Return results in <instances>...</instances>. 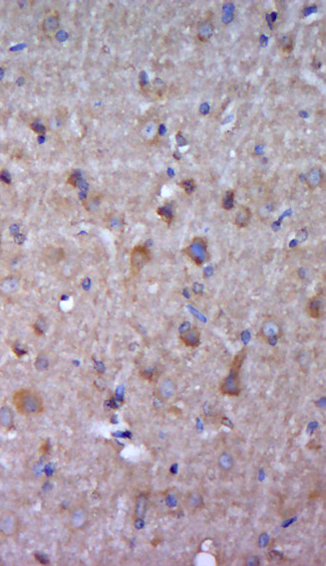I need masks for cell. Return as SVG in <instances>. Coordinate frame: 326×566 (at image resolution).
<instances>
[{
	"instance_id": "cell-12",
	"label": "cell",
	"mask_w": 326,
	"mask_h": 566,
	"mask_svg": "<svg viewBox=\"0 0 326 566\" xmlns=\"http://www.w3.org/2000/svg\"><path fill=\"white\" fill-rule=\"evenodd\" d=\"M180 339L183 344L190 348H196L201 341V335L197 327H189L180 333Z\"/></svg>"
},
{
	"instance_id": "cell-34",
	"label": "cell",
	"mask_w": 326,
	"mask_h": 566,
	"mask_svg": "<svg viewBox=\"0 0 326 566\" xmlns=\"http://www.w3.org/2000/svg\"><path fill=\"white\" fill-rule=\"evenodd\" d=\"M246 564H248V565H256V564H258V558H256L255 556L249 557V558L247 559V561H246Z\"/></svg>"
},
{
	"instance_id": "cell-15",
	"label": "cell",
	"mask_w": 326,
	"mask_h": 566,
	"mask_svg": "<svg viewBox=\"0 0 326 566\" xmlns=\"http://www.w3.org/2000/svg\"><path fill=\"white\" fill-rule=\"evenodd\" d=\"M252 218V212L246 206L238 208L234 216V226L237 228H245L250 224Z\"/></svg>"
},
{
	"instance_id": "cell-23",
	"label": "cell",
	"mask_w": 326,
	"mask_h": 566,
	"mask_svg": "<svg viewBox=\"0 0 326 566\" xmlns=\"http://www.w3.org/2000/svg\"><path fill=\"white\" fill-rule=\"evenodd\" d=\"M47 328V323H46V319L42 316H39L35 319V321L32 324V330L34 332V334L41 336L45 333Z\"/></svg>"
},
{
	"instance_id": "cell-2",
	"label": "cell",
	"mask_w": 326,
	"mask_h": 566,
	"mask_svg": "<svg viewBox=\"0 0 326 566\" xmlns=\"http://www.w3.org/2000/svg\"><path fill=\"white\" fill-rule=\"evenodd\" d=\"M183 252L196 266H202L210 258L207 240L199 236L194 238L192 242L183 250Z\"/></svg>"
},
{
	"instance_id": "cell-29",
	"label": "cell",
	"mask_w": 326,
	"mask_h": 566,
	"mask_svg": "<svg viewBox=\"0 0 326 566\" xmlns=\"http://www.w3.org/2000/svg\"><path fill=\"white\" fill-rule=\"evenodd\" d=\"M157 214L168 224H170L174 218L173 212L168 208H160L157 210Z\"/></svg>"
},
{
	"instance_id": "cell-35",
	"label": "cell",
	"mask_w": 326,
	"mask_h": 566,
	"mask_svg": "<svg viewBox=\"0 0 326 566\" xmlns=\"http://www.w3.org/2000/svg\"><path fill=\"white\" fill-rule=\"evenodd\" d=\"M0 256H1V238H0Z\"/></svg>"
},
{
	"instance_id": "cell-14",
	"label": "cell",
	"mask_w": 326,
	"mask_h": 566,
	"mask_svg": "<svg viewBox=\"0 0 326 566\" xmlns=\"http://www.w3.org/2000/svg\"><path fill=\"white\" fill-rule=\"evenodd\" d=\"M215 26L213 20L211 18H206L202 20L198 26L197 38L201 42H207L212 38Z\"/></svg>"
},
{
	"instance_id": "cell-31",
	"label": "cell",
	"mask_w": 326,
	"mask_h": 566,
	"mask_svg": "<svg viewBox=\"0 0 326 566\" xmlns=\"http://www.w3.org/2000/svg\"><path fill=\"white\" fill-rule=\"evenodd\" d=\"M220 464H221L223 466V468H224L228 470V468H229L231 466V464H232V462H231V458H229V456H228V454H223V456H222V458H220Z\"/></svg>"
},
{
	"instance_id": "cell-19",
	"label": "cell",
	"mask_w": 326,
	"mask_h": 566,
	"mask_svg": "<svg viewBox=\"0 0 326 566\" xmlns=\"http://www.w3.org/2000/svg\"><path fill=\"white\" fill-rule=\"evenodd\" d=\"M107 228L112 232H118L124 228V218L120 214H114L107 218Z\"/></svg>"
},
{
	"instance_id": "cell-33",
	"label": "cell",
	"mask_w": 326,
	"mask_h": 566,
	"mask_svg": "<svg viewBox=\"0 0 326 566\" xmlns=\"http://www.w3.org/2000/svg\"><path fill=\"white\" fill-rule=\"evenodd\" d=\"M31 128H32L33 131L36 132V133H44V131H45L44 127H43L41 124H39V123H34V124H32V125H31Z\"/></svg>"
},
{
	"instance_id": "cell-20",
	"label": "cell",
	"mask_w": 326,
	"mask_h": 566,
	"mask_svg": "<svg viewBox=\"0 0 326 566\" xmlns=\"http://www.w3.org/2000/svg\"><path fill=\"white\" fill-rule=\"evenodd\" d=\"M278 46L279 48L281 50L282 52H286V54H290L294 48V42L291 36L288 34H284L282 36L279 38L278 40Z\"/></svg>"
},
{
	"instance_id": "cell-6",
	"label": "cell",
	"mask_w": 326,
	"mask_h": 566,
	"mask_svg": "<svg viewBox=\"0 0 326 566\" xmlns=\"http://www.w3.org/2000/svg\"><path fill=\"white\" fill-rule=\"evenodd\" d=\"M152 260V252L146 246H136L130 252V264L133 272H140Z\"/></svg>"
},
{
	"instance_id": "cell-8",
	"label": "cell",
	"mask_w": 326,
	"mask_h": 566,
	"mask_svg": "<svg viewBox=\"0 0 326 566\" xmlns=\"http://www.w3.org/2000/svg\"><path fill=\"white\" fill-rule=\"evenodd\" d=\"M20 288V278L15 274H8L0 280V294L3 297H11Z\"/></svg>"
},
{
	"instance_id": "cell-10",
	"label": "cell",
	"mask_w": 326,
	"mask_h": 566,
	"mask_svg": "<svg viewBox=\"0 0 326 566\" xmlns=\"http://www.w3.org/2000/svg\"><path fill=\"white\" fill-rule=\"evenodd\" d=\"M281 334V327L275 319H267L261 326L260 335L267 341L276 340Z\"/></svg>"
},
{
	"instance_id": "cell-28",
	"label": "cell",
	"mask_w": 326,
	"mask_h": 566,
	"mask_svg": "<svg viewBox=\"0 0 326 566\" xmlns=\"http://www.w3.org/2000/svg\"><path fill=\"white\" fill-rule=\"evenodd\" d=\"M146 503H147L146 497L143 496V495L140 496V497L137 499V503H136V514H137V516H138L139 518L143 517L144 514H145V511H146Z\"/></svg>"
},
{
	"instance_id": "cell-3",
	"label": "cell",
	"mask_w": 326,
	"mask_h": 566,
	"mask_svg": "<svg viewBox=\"0 0 326 566\" xmlns=\"http://www.w3.org/2000/svg\"><path fill=\"white\" fill-rule=\"evenodd\" d=\"M245 357V354L243 352H241L239 355L236 356L235 360L233 361V365L232 368L228 374V376L224 380L222 386H221V390L223 394H230V396H236L239 394L240 390V386H239V369L240 366L242 365V361Z\"/></svg>"
},
{
	"instance_id": "cell-24",
	"label": "cell",
	"mask_w": 326,
	"mask_h": 566,
	"mask_svg": "<svg viewBox=\"0 0 326 566\" xmlns=\"http://www.w3.org/2000/svg\"><path fill=\"white\" fill-rule=\"evenodd\" d=\"M250 198L257 202L260 200L264 198V192H265V187L264 185L260 184V183H255L250 187Z\"/></svg>"
},
{
	"instance_id": "cell-26",
	"label": "cell",
	"mask_w": 326,
	"mask_h": 566,
	"mask_svg": "<svg viewBox=\"0 0 326 566\" xmlns=\"http://www.w3.org/2000/svg\"><path fill=\"white\" fill-rule=\"evenodd\" d=\"M187 506L191 509H197L202 504V497L197 493H191L188 495L186 500Z\"/></svg>"
},
{
	"instance_id": "cell-22",
	"label": "cell",
	"mask_w": 326,
	"mask_h": 566,
	"mask_svg": "<svg viewBox=\"0 0 326 566\" xmlns=\"http://www.w3.org/2000/svg\"><path fill=\"white\" fill-rule=\"evenodd\" d=\"M49 366V359L44 352H40L37 354L34 360V368L37 371H45Z\"/></svg>"
},
{
	"instance_id": "cell-13",
	"label": "cell",
	"mask_w": 326,
	"mask_h": 566,
	"mask_svg": "<svg viewBox=\"0 0 326 566\" xmlns=\"http://www.w3.org/2000/svg\"><path fill=\"white\" fill-rule=\"evenodd\" d=\"M42 256H43L44 262L49 264H56L60 262L65 256L64 250H63L62 248L53 246H46L42 252Z\"/></svg>"
},
{
	"instance_id": "cell-21",
	"label": "cell",
	"mask_w": 326,
	"mask_h": 566,
	"mask_svg": "<svg viewBox=\"0 0 326 566\" xmlns=\"http://www.w3.org/2000/svg\"><path fill=\"white\" fill-rule=\"evenodd\" d=\"M234 202H235V190H229L224 194V196L221 202L223 210L227 212L232 210L234 208Z\"/></svg>"
},
{
	"instance_id": "cell-25",
	"label": "cell",
	"mask_w": 326,
	"mask_h": 566,
	"mask_svg": "<svg viewBox=\"0 0 326 566\" xmlns=\"http://www.w3.org/2000/svg\"><path fill=\"white\" fill-rule=\"evenodd\" d=\"M180 186L187 196H191L196 190V183L192 178H186L180 182Z\"/></svg>"
},
{
	"instance_id": "cell-18",
	"label": "cell",
	"mask_w": 326,
	"mask_h": 566,
	"mask_svg": "<svg viewBox=\"0 0 326 566\" xmlns=\"http://www.w3.org/2000/svg\"><path fill=\"white\" fill-rule=\"evenodd\" d=\"M14 424V416L8 406L0 408V428L4 430L12 428Z\"/></svg>"
},
{
	"instance_id": "cell-32",
	"label": "cell",
	"mask_w": 326,
	"mask_h": 566,
	"mask_svg": "<svg viewBox=\"0 0 326 566\" xmlns=\"http://www.w3.org/2000/svg\"><path fill=\"white\" fill-rule=\"evenodd\" d=\"M10 179H11V177H10V174L8 173L7 170H2L1 172H0V180L3 181V182H6V183H9Z\"/></svg>"
},
{
	"instance_id": "cell-11",
	"label": "cell",
	"mask_w": 326,
	"mask_h": 566,
	"mask_svg": "<svg viewBox=\"0 0 326 566\" xmlns=\"http://www.w3.org/2000/svg\"><path fill=\"white\" fill-rule=\"evenodd\" d=\"M324 181V172L320 166H313L306 174L305 182L307 187L311 190L320 187Z\"/></svg>"
},
{
	"instance_id": "cell-9",
	"label": "cell",
	"mask_w": 326,
	"mask_h": 566,
	"mask_svg": "<svg viewBox=\"0 0 326 566\" xmlns=\"http://www.w3.org/2000/svg\"><path fill=\"white\" fill-rule=\"evenodd\" d=\"M177 392V384L172 377H164L158 384V394L164 400H172Z\"/></svg>"
},
{
	"instance_id": "cell-16",
	"label": "cell",
	"mask_w": 326,
	"mask_h": 566,
	"mask_svg": "<svg viewBox=\"0 0 326 566\" xmlns=\"http://www.w3.org/2000/svg\"><path fill=\"white\" fill-rule=\"evenodd\" d=\"M274 212H275L274 202L271 200H264L261 204H259L256 210V214L260 220L265 222L268 220L273 216Z\"/></svg>"
},
{
	"instance_id": "cell-17",
	"label": "cell",
	"mask_w": 326,
	"mask_h": 566,
	"mask_svg": "<svg viewBox=\"0 0 326 566\" xmlns=\"http://www.w3.org/2000/svg\"><path fill=\"white\" fill-rule=\"evenodd\" d=\"M58 26H59V20H58V16H57L56 12L50 14L43 20L42 28H43L44 34H46V36L55 34L57 30H58Z\"/></svg>"
},
{
	"instance_id": "cell-5",
	"label": "cell",
	"mask_w": 326,
	"mask_h": 566,
	"mask_svg": "<svg viewBox=\"0 0 326 566\" xmlns=\"http://www.w3.org/2000/svg\"><path fill=\"white\" fill-rule=\"evenodd\" d=\"M88 522V511L82 505H75L71 508L67 518L68 530L75 534L82 531Z\"/></svg>"
},
{
	"instance_id": "cell-4",
	"label": "cell",
	"mask_w": 326,
	"mask_h": 566,
	"mask_svg": "<svg viewBox=\"0 0 326 566\" xmlns=\"http://www.w3.org/2000/svg\"><path fill=\"white\" fill-rule=\"evenodd\" d=\"M20 529V520L13 511L6 510L0 513V536L11 538L17 535Z\"/></svg>"
},
{
	"instance_id": "cell-7",
	"label": "cell",
	"mask_w": 326,
	"mask_h": 566,
	"mask_svg": "<svg viewBox=\"0 0 326 566\" xmlns=\"http://www.w3.org/2000/svg\"><path fill=\"white\" fill-rule=\"evenodd\" d=\"M324 307L325 301L324 297L321 294H317L311 297L305 306L306 314L312 319H319L324 314Z\"/></svg>"
},
{
	"instance_id": "cell-30",
	"label": "cell",
	"mask_w": 326,
	"mask_h": 566,
	"mask_svg": "<svg viewBox=\"0 0 326 566\" xmlns=\"http://www.w3.org/2000/svg\"><path fill=\"white\" fill-rule=\"evenodd\" d=\"M298 363L300 367L305 371L308 369L310 365V356L306 351H302L298 355Z\"/></svg>"
},
{
	"instance_id": "cell-1",
	"label": "cell",
	"mask_w": 326,
	"mask_h": 566,
	"mask_svg": "<svg viewBox=\"0 0 326 566\" xmlns=\"http://www.w3.org/2000/svg\"><path fill=\"white\" fill-rule=\"evenodd\" d=\"M15 410L24 416H35L43 412L44 404L41 396L30 388H20L12 396Z\"/></svg>"
},
{
	"instance_id": "cell-27",
	"label": "cell",
	"mask_w": 326,
	"mask_h": 566,
	"mask_svg": "<svg viewBox=\"0 0 326 566\" xmlns=\"http://www.w3.org/2000/svg\"><path fill=\"white\" fill-rule=\"evenodd\" d=\"M100 202H101V200H100L99 196H92L84 202V208H86L87 212H94L98 210Z\"/></svg>"
}]
</instances>
